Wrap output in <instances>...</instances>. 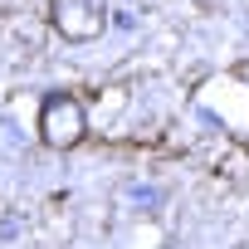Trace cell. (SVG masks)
I'll return each instance as SVG.
<instances>
[{"label": "cell", "instance_id": "cell-1", "mask_svg": "<svg viewBox=\"0 0 249 249\" xmlns=\"http://www.w3.org/2000/svg\"><path fill=\"white\" fill-rule=\"evenodd\" d=\"M39 132H44L49 147H73V142L83 137V107H78L73 98L54 93V98L44 103V112H39Z\"/></svg>", "mask_w": 249, "mask_h": 249}]
</instances>
